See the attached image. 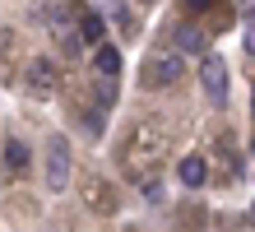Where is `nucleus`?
<instances>
[{
  "instance_id": "nucleus-1",
  "label": "nucleus",
  "mask_w": 255,
  "mask_h": 232,
  "mask_svg": "<svg viewBox=\"0 0 255 232\" xmlns=\"http://www.w3.org/2000/svg\"><path fill=\"white\" fill-rule=\"evenodd\" d=\"M181 79V51H153L144 60V84L148 88H167Z\"/></svg>"
},
{
  "instance_id": "nucleus-2",
  "label": "nucleus",
  "mask_w": 255,
  "mask_h": 232,
  "mask_svg": "<svg viewBox=\"0 0 255 232\" xmlns=\"http://www.w3.org/2000/svg\"><path fill=\"white\" fill-rule=\"evenodd\" d=\"M70 186V144L61 135H51V144H47V191L61 195Z\"/></svg>"
},
{
  "instance_id": "nucleus-3",
  "label": "nucleus",
  "mask_w": 255,
  "mask_h": 232,
  "mask_svg": "<svg viewBox=\"0 0 255 232\" xmlns=\"http://www.w3.org/2000/svg\"><path fill=\"white\" fill-rule=\"evenodd\" d=\"M200 84H204V93H209L214 102L228 98V65H223V56L209 51V56L200 60Z\"/></svg>"
},
{
  "instance_id": "nucleus-4",
  "label": "nucleus",
  "mask_w": 255,
  "mask_h": 232,
  "mask_svg": "<svg viewBox=\"0 0 255 232\" xmlns=\"http://www.w3.org/2000/svg\"><path fill=\"white\" fill-rule=\"evenodd\" d=\"M28 93H37V98H47V93H56V65L51 60H33L28 65Z\"/></svg>"
},
{
  "instance_id": "nucleus-5",
  "label": "nucleus",
  "mask_w": 255,
  "mask_h": 232,
  "mask_svg": "<svg viewBox=\"0 0 255 232\" xmlns=\"http://www.w3.org/2000/svg\"><path fill=\"white\" fill-rule=\"evenodd\" d=\"M93 65H98L102 79H116V70H121V51H116L112 42H102L98 51H93Z\"/></svg>"
},
{
  "instance_id": "nucleus-6",
  "label": "nucleus",
  "mask_w": 255,
  "mask_h": 232,
  "mask_svg": "<svg viewBox=\"0 0 255 232\" xmlns=\"http://www.w3.org/2000/svg\"><path fill=\"white\" fill-rule=\"evenodd\" d=\"M176 51L181 56H209L204 51V33L200 28H176Z\"/></svg>"
},
{
  "instance_id": "nucleus-7",
  "label": "nucleus",
  "mask_w": 255,
  "mask_h": 232,
  "mask_svg": "<svg viewBox=\"0 0 255 232\" xmlns=\"http://www.w3.org/2000/svg\"><path fill=\"white\" fill-rule=\"evenodd\" d=\"M176 177H181V186H204V177H209V167H204V158H181V167H176Z\"/></svg>"
},
{
  "instance_id": "nucleus-8",
  "label": "nucleus",
  "mask_w": 255,
  "mask_h": 232,
  "mask_svg": "<svg viewBox=\"0 0 255 232\" xmlns=\"http://www.w3.org/2000/svg\"><path fill=\"white\" fill-rule=\"evenodd\" d=\"M79 37L84 42H102V14H84L79 19Z\"/></svg>"
},
{
  "instance_id": "nucleus-9",
  "label": "nucleus",
  "mask_w": 255,
  "mask_h": 232,
  "mask_svg": "<svg viewBox=\"0 0 255 232\" xmlns=\"http://www.w3.org/2000/svg\"><path fill=\"white\" fill-rule=\"evenodd\" d=\"M5 163L14 167V172H19V167H28V149L19 144V139H9V144H5Z\"/></svg>"
},
{
  "instance_id": "nucleus-10",
  "label": "nucleus",
  "mask_w": 255,
  "mask_h": 232,
  "mask_svg": "<svg viewBox=\"0 0 255 232\" xmlns=\"http://www.w3.org/2000/svg\"><path fill=\"white\" fill-rule=\"evenodd\" d=\"M102 9H107L112 23H126V5H121V0H102Z\"/></svg>"
},
{
  "instance_id": "nucleus-11",
  "label": "nucleus",
  "mask_w": 255,
  "mask_h": 232,
  "mask_svg": "<svg viewBox=\"0 0 255 232\" xmlns=\"http://www.w3.org/2000/svg\"><path fill=\"white\" fill-rule=\"evenodd\" d=\"M98 98H102V102H112V98H116V88H112V79H102V84H98Z\"/></svg>"
},
{
  "instance_id": "nucleus-12",
  "label": "nucleus",
  "mask_w": 255,
  "mask_h": 232,
  "mask_svg": "<svg viewBox=\"0 0 255 232\" xmlns=\"http://www.w3.org/2000/svg\"><path fill=\"white\" fill-rule=\"evenodd\" d=\"M246 51H255V19L246 23Z\"/></svg>"
},
{
  "instance_id": "nucleus-13",
  "label": "nucleus",
  "mask_w": 255,
  "mask_h": 232,
  "mask_svg": "<svg viewBox=\"0 0 255 232\" xmlns=\"http://www.w3.org/2000/svg\"><path fill=\"white\" fill-rule=\"evenodd\" d=\"M251 107H255V98H251Z\"/></svg>"
}]
</instances>
